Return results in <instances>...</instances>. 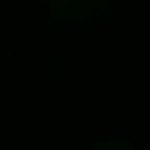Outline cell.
Masks as SVG:
<instances>
[{
    "label": "cell",
    "instance_id": "cell-1",
    "mask_svg": "<svg viewBox=\"0 0 150 150\" xmlns=\"http://www.w3.org/2000/svg\"><path fill=\"white\" fill-rule=\"evenodd\" d=\"M49 13L65 23H91L95 16H101L108 0H46Z\"/></svg>",
    "mask_w": 150,
    "mask_h": 150
},
{
    "label": "cell",
    "instance_id": "cell-2",
    "mask_svg": "<svg viewBox=\"0 0 150 150\" xmlns=\"http://www.w3.org/2000/svg\"><path fill=\"white\" fill-rule=\"evenodd\" d=\"M85 150H140V147H137V144H131V140L111 137V140H98V144H91V147H85Z\"/></svg>",
    "mask_w": 150,
    "mask_h": 150
}]
</instances>
